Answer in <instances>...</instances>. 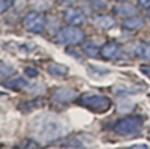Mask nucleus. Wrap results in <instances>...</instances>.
I'll list each match as a JSON object with an SVG mask.
<instances>
[{
  "label": "nucleus",
  "instance_id": "7ed1b4c3",
  "mask_svg": "<svg viewBox=\"0 0 150 149\" xmlns=\"http://www.w3.org/2000/svg\"><path fill=\"white\" fill-rule=\"evenodd\" d=\"M141 127L143 119L140 116H126L123 119H119L112 125V130L120 135H135L141 131Z\"/></svg>",
  "mask_w": 150,
  "mask_h": 149
},
{
  "label": "nucleus",
  "instance_id": "f8f14e48",
  "mask_svg": "<svg viewBox=\"0 0 150 149\" xmlns=\"http://www.w3.org/2000/svg\"><path fill=\"white\" fill-rule=\"evenodd\" d=\"M144 26V20L140 18L138 15L135 17H129V18H125L123 21V27L126 30H138Z\"/></svg>",
  "mask_w": 150,
  "mask_h": 149
},
{
  "label": "nucleus",
  "instance_id": "2eb2a0df",
  "mask_svg": "<svg viewBox=\"0 0 150 149\" xmlns=\"http://www.w3.org/2000/svg\"><path fill=\"white\" fill-rule=\"evenodd\" d=\"M83 51H84L86 56H89V57H98L99 56V48L93 42H86L83 45Z\"/></svg>",
  "mask_w": 150,
  "mask_h": 149
},
{
  "label": "nucleus",
  "instance_id": "5701e85b",
  "mask_svg": "<svg viewBox=\"0 0 150 149\" xmlns=\"http://www.w3.org/2000/svg\"><path fill=\"white\" fill-rule=\"evenodd\" d=\"M59 3H63V5H69V3H74L75 0H57Z\"/></svg>",
  "mask_w": 150,
  "mask_h": 149
},
{
  "label": "nucleus",
  "instance_id": "412c9836",
  "mask_svg": "<svg viewBox=\"0 0 150 149\" xmlns=\"http://www.w3.org/2000/svg\"><path fill=\"white\" fill-rule=\"evenodd\" d=\"M140 69H141V72H143V74H146V76L150 78V66H147V65H141V68H140Z\"/></svg>",
  "mask_w": 150,
  "mask_h": 149
},
{
  "label": "nucleus",
  "instance_id": "a211bd4d",
  "mask_svg": "<svg viewBox=\"0 0 150 149\" xmlns=\"http://www.w3.org/2000/svg\"><path fill=\"white\" fill-rule=\"evenodd\" d=\"M9 6H11L9 0H0V14H3L5 11H8Z\"/></svg>",
  "mask_w": 150,
  "mask_h": 149
},
{
  "label": "nucleus",
  "instance_id": "20e7f679",
  "mask_svg": "<svg viewBox=\"0 0 150 149\" xmlns=\"http://www.w3.org/2000/svg\"><path fill=\"white\" fill-rule=\"evenodd\" d=\"M86 38L84 32L77 26H66L63 27L56 36V41L62 45H80Z\"/></svg>",
  "mask_w": 150,
  "mask_h": 149
},
{
  "label": "nucleus",
  "instance_id": "6ab92c4d",
  "mask_svg": "<svg viewBox=\"0 0 150 149\" xmlns=\"http://www.w3.org/2000/svg\"><path fill=\"white\" fill-rule=\"evenodd\" d=\"M20 148H39V142H24L20 145Z\"/></svg>",
  "mask_w": 150,
  "mask_h": 149
},
{
  "label": "nucleus",
  "instance_id": "6e6552de",
  "mask_svg": "<svg viewBox=\"0 0 150 149\" xmlns=\"http://www.w3.org/2000/svg\"><path fill=\"white\" fill-rule=\"evenodd\" d=\"M53 101L57 103V104H68V103H72L78 98L77 92L74 89H68V88H63V89H57L54 93H53Z\"/></svg>",
  "mask_w": 150,
  "mask_h": 149
},
{
  "label": "nucleus",
  "instance_id": "0eeeda50",
  "mask_svg": "<svg viewBox=\"0 0 150 149\" xmlns=\"http://www.w3.org/2000/svg\"><path fill=\"white\" fill-rule=\"evenodd\" d=\"M120 53H122V45L114 42V41L107 42V44H104L101 48H99V56H101L102 59H107V60L117 59Z\"/></svg>",
  "mask_w": 150,
  "mask_h": 149
},
{
  "label": "nucleus",
  "instance_id": "39448f33",
  "mask_svg": "<svg viewBox=\"0 0 150 149\" xmlns=\"http://www.w3.org/2000/svg\"><path fill=\"white\" fill-rule=\"evenodd\" d=\"M45 17L38 11H30L29 14H26L23 20V26L27 32L30 33H41L44 29H45Z\"/></svg>",
  "mask_w": 150,
  "mask_h": 149
},
{
  "label": "nucleus",
  "instance_id": "1a4fd4ad",
  "mask_svg": "<svg viewBox=\"0 0 150 149\" xmlns=\"http://www.w3.org/2000/svg\"><path fill=\"white\" fill-rule=\"evenodd\" d=\"M112 11H114V14H117L119 17H123V18H129V17L138 15V8L134 6L132 3H128V2L117 3Z\"/></svg>",
  "mask_w": 150,
  "mask_h": 149
},
{
  "label": "nucleus",
  "instance_id": "4468645a",
  "mask_svg": "<svg viewBox=\"0 0 150 149\" xmlns=\"http://www.w3.org/2000/svg\"><path fill=\"white\" fill-rule=\"evenodd\" d=\"M135 54L138 56L140 59H143V60L150 62V44L149 42L138 44V45H137V48H135Z\"/></svg>",
  "mask_w": 150,
  "mask_h": 149
},
{
  "label": "nucleus",
  "instance_id": "393cba45",
  "mask_svg": "<svg viewBox=\"0 0 150 149\" xmlns=\"http://www.w3.org/2000/svg\"><path fill=\"white\" fill-rule=\"evenodd\" d=\"M0 96H6V93H3V92H0Z\"/></svg>",
  "mask_w": 150,
  "mask_h": 149
},
{
  "label": "nucleus",
  "instance_id": "423d86ee",
  "mask_svg": "<svg viewBox=\"0 0 150 149\" xmlns=\"http://www.w3.org/2000/svg\"><path fill=\"white\" fill-rule=\"evenodd\" d=\"M63 20L71 26H83L86 23V15L81 9L77 8H68L63 12Z\"/></svg>",
  "mask_w": 150,
  "mask_h": 149
},
{
  "label": "nucleus",
  "instance_id": "f257e3e1",
  "mask_svg": "<svg viewBox=\"0 0 150 149\" xmlns=\"http://www.w3.org/2000/svg\"><path fill=\"white\" fill-rule=\"evenodd\" d=\"M33 137L39 143H51L63 137L65 123L53 115H39L30 125Z\"/></svg>",
  "mask_w": 150,
  "mask_h": 149
},
{
  "label": "nucleus",
  "instance_id": "9b49d317",
  "mask_svg": "<svg viewBox=\"0 0 150 149\" xmlns=\"http://www.w3.org/2000/svg\"><path fill=\"white\" fill-rule=\"evenodd\" d=\"M93 23H95L96 27L102 29V30H108V29H111L116 24L114 18L110 17V15H98V17L93 18Z\"/></svg>",
  "mask_w": 150,
  "mask_h": 149
},
{
  "label": "nucleus",
  "instance_id": "9d476101",
  "mask_svg": "<svg viewBox=\"0 0 150 149\" xmlns=\"http://www.w3.org/2000/svg\"><path fill=\"white\" fill-rule=\"evenodd\" d=\"M3 86H6L8 89H12V91H29L30 83L21 77H14V78L5 81Z\"/></svg>",
  "mask_w": 150,
  "mask_h": 149
},
{
  "label": "nucleus",
  "instance_id": "aec40b11",
  "mask_svg": "<svg viewBox=\"0 0 150 149\" xmlns=\"http://www.w3.org/2000/svg\"><path fill=\"white\" fill-rule=\"evenodd\" d=\"M24 72H26L29 77H33V78H35V77H38V71H36V69H33V68H26V71H24Z\"/></svg>",
  "mask_w": 150,
  "mask_h": 149
},
{
  "label": "nucleus",
  "instance_id": "f03ea898",
  "mask_svg": "<svg viewBox=\"0 0 150 149\" xmlns=\"http://www.w3.org/2000/svg\"><path fill=\"white\" fill-rule=\"evenodd\" d=\"M77 103L81 107H86L96 113H105L111 108V99L105 95L95 93V92H86L81 96H78Z\"/></svg>",
  "mask_w": 150,
  "mask_h": 149
},
{
  "label": "nucleus",
  "instance_id": "b1692460",
  "mask_svg": "<svg viewBox=\"0 0 150 149\" xmlns=\"http://www.w3.org/2000/svg\"><path fill=\"white\" fill-rule=\"evenodd\" d=\"M147 18H149V20H150V8H149V9H147Z\"/></svg>",
  "mask_w": 150,
  "mask_h": 149
},
{
  "label": "nucleus",
  "instance_id": "f3484780",
  "mask_svg": "<svg viewBox=\"0 0 150 149\" xmlns=\"http://www.w3.org/2000/svg\"><path fill=\"white\" fill-rule=\"evenodd\" d=\"M92 8L93 9H105L107 3L102 2V0H92Z\"/></svg>",
  "mask_w": 150,
  "mask_h": 149
},
{
  "label": "nucleus",
  "instance_id": "ddd939ff",
  "mask_svg": "<svg viewBox=\"0 0 150 149\" xmlns=\"http://www.w3.org/2000/svg\"><path fill=\"white\" fill-rule=\"evenodd\" d=\"M48 72L54 77H66L69 74V68L62 63H51L48 65Z\"/></svg>",
  "mask_w": 150,
  "mask_h": 149
},
{
  "label": "nucleus",
  "instance_id": "4be33fe9",
  "mask_svg": "<svg viewBox=\"0 0 150 149\" xmlns=\"http://www.w3.org/2000/svg\"><path fill=\"white\" fill-rule=\"evenodd\" d=\"M138 3L141 8H146V9L150 8V0H138Z\"/></svg>",
  "mask_w": 150,
  "mask_h": 149
},
{
  "label": "nucleus",
  "instance_id": "dca6fc26",
  "mask_svg": "<svg viewBox=\"0 0 150 149\" xmlns=\"http://www.w3.org/2000/svg\"><path fill=\"white\" fill-rule=\"evenodd\" d=\"M14 72H15L14 68L9 66V65H6L5 62L0 60V78H3V77H11Z\"/></svg>",
  "mask_w": 150,
  "mask_h": 149
}]
</instances>
